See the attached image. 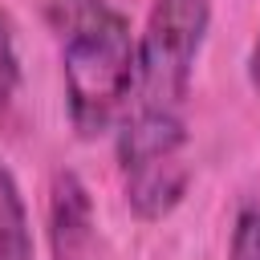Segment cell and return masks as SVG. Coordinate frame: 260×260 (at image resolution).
Instances as JSON below:
<instances>
[{
	"instance_id": "cell-1",
	"label": "cell",
	"mask_w": 260,
	"mask_h": 260,
	"mask_svg": "<svg viewBox=\"0 0 260 260\" xmlns=\"http://www.w3.org/2000/svg\"><path fill=\"white\" fill-rule=\"evenodd\" d=\"M49 24L61 37L73 126L98 134L134 93L138 45L130 24L110 0H49Z\"/></svg>"
},
{
	"instance_id": "cell-2",
	"label": "cell",
	"mask_w": 260,
	"mask_h": 260,
	"mask_svg": "<svg viewBox=\"0 0 260 260\" xmlns=\"http://www.w3.org/2000/svg\"><path fill=\"white\" fill-rule=\"evenodd\" d=\"M207 20L211 0H154L134 57V93H130L134 106L179 110Z\"/></svg>"
},
{
	"instance_id": "cell-6",
	"label": "cell",
	"mask_w": 260,
	"mask_h": 260,
	"mask_svg": "<svg viewBox=\"0 0 260 260\" xmlns=\"http://www.w3.org/2000/svg\"><path fill=\"white\" fill-rule=\"evenodd\" d=\"M228 260H260V203H244L232 228V244H228Z\"/></svg>"
},
{
	"instance_id": "cell-3",
	"label": "cell",
	"mask_w": 260,
	"mask_h": 260,
	"mask_svg": "<svg viewBox=\"0 0 260 260\" xmlns=\"http://www.w3.org/2000/svg\"><path fill=\"white\" fill-rule=\"evenodd\" d=\"M49 240L53 260H85L93 244V203L73 171H57L49 199Z\"/></svg>"
},
{
	"instance_id": "cell-4",
	"label": "cell",
	"mask_w": 260,
	"mask_h": 260,
	"mask_svg": "<svg viewBox=\"0 0 260 260\" xmlns=\"http://www.w3.org/2000/svg\"><path fill=\"white\" fill-rule=\"evenodd\" d=\"M122 183H126V203L138 219H162L179 207L187 191V162L183 154H171V158L122 171Z\"/></svg>"
},
{
	"instance_id": "cell-8",
	"label": "cell",
	"mask_w": 260,
	"mask_h": 260,
	"mask_svg": "<svg viewBox=\"0 0 260 260\" xmlns=\"http://www.w3.org/2000/svg\"><path fill=\"white\" fill-rule=\"evenodd\" d=\"M248 77H252V89L260 93V32H256V45H252V57H248Z\"/></svg>"
},
{
	"instance_id": "cell-5",
	"label": "cell",
	"mask_w": 260,
	"mask_h": 260,
	"mask_svg": "<svg viewBox=\"0 0 260 260\" xmlns=\"http://www.w3.org/2000/svg\"><path fill=\"white\" fill-rule=\"evenodd\" d=\"M0 260H32V232L20 187L12 171L0 162Z\"/></svg>"
},
{
	"instance_id": "cell-7",
	"label": "cell",
	"mask_w": 260,
	"mask_h": 260,
	"mask_svg": "<svg viewBox=\"0 0 260 260\" xmlns=\"http://www.w3.org/2000/svg\"><path fill=\"white\" fill-rule=\"evenodd\" d=\"M20 85V57H16V41H12V24L0 8V118L8 114L12 98Z\"/></svg>"
}]
</instances>
